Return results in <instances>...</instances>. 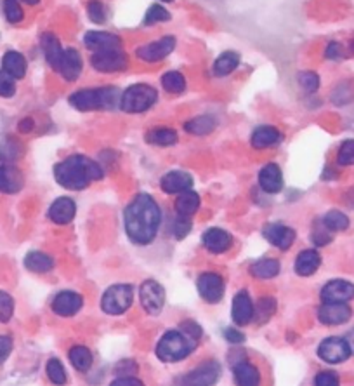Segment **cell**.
Segmentation results:
<instances>
[{
	"instance_id": "obj_1",
	"label": "cell",
	"mask_w": 354,
	"mask_h": 386,
	"mask_svg": "<svg viewBox=\"0 0 354 386\" xmlns=\"http://www.w3.org/2000/svg\"><path fill=\"white\" fill-rule=\"evenodd\" d=\"M127 237L137 246H148L155 240L162 223V213L151 195L139 193L134 197L132 202L127 206L123 214Z\"/></svg>"
},
{
	"instance_id": "obj_2",
	"label": "cell",
	"mask_w": 354,
	"mask_h": 386,
	"mask_svg": "<svg viewBox=\"0 0 354 386\" xmlns=\"http://www.w3.org/2000/svg\"><path fill=\"white\" fill-rule=\"evenodd\" d=\"M104 173L97 162L86 155H72L54 166V178L57 185L67 190L79 192L89 187L93 181L103 180Z\"/></svg>"
},
{
	"instance_id": "obj_3",
	"label": "cell",
	"mask_w": 354,
	"mask_h": 386,
	"mask_svg": "<svg viewBox=\"0 0 354 386\" xmlns=\"http://www.w3.org/2000/svg\"><path fill=\"white\" fill-rule=\"evenodd\" d=\"M202 338V327L193 320H186L179 329L169 331L156 345V357L162 362H181L191 355Z\"/></svg>"
},
{
	"instance_id": "obj_4",
	"label": "cell",
	"mask_w": 354,
	"mask_h": 386,
	"mask_svg": "<svg viewBox=\"0 0 354 386\" xmlns=\"http://www.w3.org/2000/svg\"><path fill=\"white\" fill-rule=\"evenodd\" d=\"M120 98H122V93L116 87L107 86L97 87V89L76 91L70 96V105L79 112L113 110L120 107Z\"/></svg>"
},
{
	"instance_id": "obj_5",
	"label": "cell",
	"mask_w": 354,
	"mask_h": 386,
	"mask_svg": "<svg viewBox=\"0 0 354 386\" xmlns=\"http://www.w3.org/2000/svg\"><path fill=\"white\" fill-rule=\"evenodd\" d=\"M158 100V93L148 84H136L125 89L120 98V108L125 114H142Z\"/></svg>"
},
{
	"instance_id": "obj_6",
	"label": "cell",
	"mask_w": 354,
	"mask_h": 386,
	"mask_svg": "<svg viewBox=\"0 0 354 386\" xmlns=\"http://www.w3.org/2000/svg\"><path fill=\"white\" fill-rule=\"evenodd\" d=\"M134 289L129 284H116L108 287L101 300V308L108 315H122L132 307Z\"/></svg>"
},
{
	"instance_id": "obj_7",
	"label": "cell",
	"mask_w": 354,
	"mask_h": 386,
	"mask_svg": "<svg viewBox=\"0 0 354 386\" xmlns=\"http://www.w3.org/2000/svg\"><path fill=\"white\" fill-rule=\"evenodd\" d=\"M90 65L94 70L101 72V74H115V72H123L129 67V58L123 53V47L94 51L90 56Z\"/></svg>"
},
{
	"instance_id": "obj_8",
	"label": "cell",
	"mask_w": 354,
	"mask_h": 386,
	"mask_svg": "<svg viewBox=\"0 0 354 386\" xmlns=\"http://www.w3.org/2000/svg\"><path fill=\"white\" fill-rule=\"evenodd\" d=\"M318 357L327 364H341L351 357V350L346 338L330 336L320 343Z\"/></svg>"
},
{
	"instance_id": "obj_9",
	"label": "cell",
	"mask_w": 354,
	"mask_h": 386,
	"mask_svg": "<svg viewBox=\"0 0 354 386\" xmlns=\"http://www.w3.org/2000/svg\"><path fill=\"white\" fill-rule=\"evenodd\" d=\"M139 300L146 313L158 315L165 305V291L156 280H146L139 289Z\"/></svg>"
},
{
	"instance_id": "obj_10",
	"label": "cell",
	"mask_w": 354,
	"mask_h": 386,
	"mask_svg": "<svg viewBox=\"0 0 354 386\" xmlns=\"http://www.w3.org/2000/svg\"><path fill=\"white\" fill-rule=\"evenodd\" d=\"M196 287H198V293L200 296H202V300L210 305L219 303V301L222 300V296H224V280H222V277L219 275V273H202V275L198 277Z\"/></svg>"
},
{
	"instance_id": "obj_11",
	"label": "cell",
	"mask_w": 354,
	"mask_h": 386,
	"mask_svg": "<svg viewBox=\"0 0 354 386\" xmlns=\"http://www.w3.org/2000/svg\"><path fill=\"white\" fill-rule=\"evenodd\" d=\"M176 49V39L174 37H162L155 42H149L146 46H141L136 51V56L146 63H156L162 61L163 58L169 56L172 51Z\"/></svg>"
},
{
	"instance_id": "obj_12",
	"label": "cell",
	"mask_w": 354,
	"mask_h": 386,
	"mask_svg": "<svg viewBox=\"0 0 354 386\" xmlns=\"http://www.w3.org/2000/svg\"><path fill=\"white\" fill-rule=\"evenodd\" d=\"M354 300V284L349 280H330L321 289V301L323 303H348Z\"/></svg>"
},
{
	"instance_id": "obj_13",
	"label": "cell",
	"mask_w": 354,
	"mask_h": 386,
	"mask_svg": "<svg viewBox=\"0 0 354 386\" xmlns=\"http://www.w3.org/2000/svg\"><path fill=\"white\" fill-rule=\"evenodd\" d=\"M219 376H221V367H219L217 362L210 360V362L200 364L195 371L186 374L181 383L193 386H209L214 385L219 380Z\"/></svg>"
},
{
	"instance_id": "obj_14",
	"label": "cell",
	"mask_w": 354,
	"mask_h": 386,
	"mask_svg": "<svg viewBox=\"0 0 354 386\" xmlns=\"http://www.w3.org/2000/svg\"><path fill=\"white\" fill-rule=\"evenodd\" d=\"M351 317L353 310L348 303H323L318 310V320L323 326H342Z\"/></svg>"
},
{
	"instance_id": "obj_15",
	"label": "cell",
	"mask_w": 354,
	"mask_h": 386,
	"mask_svg": "<svg viewBox=\"0 0 354 386\" xmlns=\"http://www.w3.org/2000/svg\"><path fill=\"white\" fill-rule=\"evenodd\" d=\"M262 237H264L271 246L278 247V249L282 251L290 249L295 242V232L280 223L266 225L264 230H262Z\"/></svg>"
},
{
	"instance_id": "obj_16",
	"label": "cell",
	"mask_w": 354,
	"mask_h": 386,
	"mask_svg": "<svg viewBox=\"0 0 354 386\" xmlns=\"http://www.w3.org/2000/svg\"><path fill=\"white\" fill-rule=\"evenodd\" d=\"M83 307V298L73 291H63L53 301V312L60 317H73Z\"/></svg>"
},
{
	"instance_id": "obj_17",
	"label": "cell",
	"mask_w": 354,
	"mask_h": 386,
	"mask_svg": "<svg viewBox=\"0 0 354 386\" xmlns=\"http://www.w3.org/2000/svg\"><path fill=\"white\" fill-rule=\"evenodd\" d=\"M82 56L76 49H63V54H61V61H60V68L57 72L61 74V77L68 82H75L76 79L80 77L82 74Z\"/></svg>"
},
{
	"instance_id": "obj_18",
	"label": "cell",
	"mask_w": 354,
	"mask_h": 386,
	"mask_svg": "<svg viewBox=\"0 0 354 386\" xmlns=\"http://www.w3.org/2000/svg\"><path fill=\"white\" fill-rule=\"evenodd\" d=\"M231 317L233 322L240 327L248 326L254 320V305H252V300L247 291H240L235 296V300H233Z\"/></svg>"
},
{
	"instance_id": "obj_19",
	"label": "cell",
	"mask_w": 354,
	"mask_h": 386,
	"mask_svg": "<svg viewBox=\"0 0 354 386\" xmlns=\"http://www.w3.org/2000/svg\"><path fill=\"white\" fill-rule=\"evenodd\" d=\"M160 187L169 195H177V193L191 190L193 178L191 174L184 173V171H170L160 180Z\"/></svg>"
},
{
	"instance_id": "obj_20",
	"label": "cell",
	"mask_w": 354,
	"mask_h": 386,
	"mask_svg": "<svg viewBox=\"0 0 354 386\" xmlns=\"http://www.w3.org/2000/svg\"><path fill=\"white\" fill-rule=\"evenodd\" d=\"M83 44L93 53L94 51L118 49V47H123L122 39L115 34H109V32H87L86 37H83Z\"/></svg>"
},
{
	"instance_id": "obj_21",
	"label": "cell",
	"mask_w": 354,
	"mask_h": 386,
	"mask_svg": "<svg viewBox=\"0 0 354 386\" xmlns=\"http://www.w3.org/2000/svg\"><path fill=\"white\" fill-rule=\"evenodd\" d=\"M202 240L205 249L214 254L226 253V251L231 249L233 246V237L226 230H222V228H210V230L203 233Z\"/></svg>"
},
{
	"instance_id": "obj_22",
	"label": "cell",
	"mask_w": 354,
	"mask_h": 386,
	"mask_svg": "<svg viewBox=\"0 0 354 386\" xmlns=\"http://www.w3.org/2000/svg\"><path fill=\"white\" fill-rule=\"evenodd\" d=\"M25 176L13 164L0 166V192L2 193H18L23 188Z\"/></svg>"
},
{
	"instance_id": "obj_23",
	"label": "cell",
	"mask_w": 354,
	"mask_h": 386,
	"mask_svg": "<svg viewBox=\"0 0 354 386\" xmlns=\"http://www.w3.org/2000/svg\"><path fill=\"white\" fill-rule=\"evenodd\" d=\"M259 187L266 193H278L283 188V174L276 164H268L259 173Z\"/></svg>"
},
{
	"instance_id": "obj_24",
	"label": "cell",
	"mask_w": 354,
	"mask_h": 386,
	"mask_svg": "<svg viewBox=\"0 0 354 386\" xmlns=\"http://www.w3.org/2000/svg\"><path fill=\"white\" fill-rule=\"evenodd\" d=\"M76 206L72 199L68 197H60L56 202H53L49 209V218L53 223L56 225H68L72 223L73 218H75Z\"/></svg>"
},
{
	"instance_id": "obj_25",
	"label": "cell",
	"mask_w": 354,
	"mask_h": 386,
	"mask_svg": "<svg viewBox=\"0 0 354 386\" xmlns=\"http://www.w3.org/2000/svg\"><path fill=\"white\" fill-rule=\"evenodd\" d=\"M321 267V256L318 251L315 249H306L299 253V256L295 258V273L299 277H311L318 272Z\"/></svg>"
},
{
	"instance_id": "obj_26",
	"label": "cell",
	"mask_w": 354,
	"mask_h": 386,
	"mask_svg": "<svg viewBox=\"0 0 354 386\" xmlns=\"http://www.w3.org/2000/svg\"><path fill=\"white\" fill-rule=\"evenodd\" d=\"M282 138H283L282 133H280L276 127L262 126V127H257V129L254 131L250 143L255 150H266V148L276 147V145L282 141Z\"/></svg>"
},
{
	"instance_id": "obj_27",
	"label": "cell",
	"mask_w": 354,
	"mask_h": 386,
	"mask_svg": "<svg viewBox=\"0 0 354 386\" xmlns=\"http://www.w3.org/2000/svg\"><path fill=\"white\" fill-rule=\"evenodd\" d=\"M233 367V374H235L236 385L240 386H257L261 383V373L255 366H252L247 360L236 362Z\"/></svg>"
},
{
	"instance_id": "obj_28",
	"label": "cell",
	"mask_w": 354,
	"mask_h": 386,
	"mask_svg": "<svg viewBox=\"0 0 354 386\" xmlns=\"http://www.w3.org/2000/svg\"><path fill=\"white\" fill-rule=\"evenodd\" d=\"M40 44H42L43 56H46L49 67L57 72V68H60L61 54H63V47H61L60 40H57V37L54 34H43Z\"/></svg>"
},
{
	"instance_id": "obj_29",
	"label": "cell",
	"mask_w": 354,
	"mask_h": 386,
	"mask_svg": "<svg viewBox=\"0 0 354 386\" xmlns=\"http://www.w3.org/2000/svg\"><path fill=\"white\" fill-rule=\"evenodd\" d=\"M27 60L18 51H7L2 58V70L13 75L14 79H23L27 75Z\"/></svg>"
},
{
	"instance_id": "obj_30",
	"label": "cell",
	"mask_w": 354,
	"mask_h": 386,
	"mask_svg": "<svg viewBox=\"0 0 354 386\" xmlns=\"http://www.w3.org/2000/svg\"><path fill=\"white\" fill-rule=\"evenodd\" d=\"M176 214L177 216H184V218H193L195 213L198 211L200 207V197L198 193L186 190L182 193H179L177 200H176Z\"/></svg>"
},
{
	"instance_id": "obj_31",
	"label": "cell",
	"mask_w": 354,
	"mask_h": 386,
	"mask_svg": "<svg viewBox=\"0 0 354 386\" xmlns=\"http://www.w3.org/2000/svg\"><path fill=\"white\" fill-rule=\"evenodd\" d=\"M240 65V54L235 51H226L217 60L214 61V75L215 77H226V75L233 74Z\"/></svg>"
},
{
	"instance_id": "obj_32",
	"label": "cell",
	"mask_w": 354,
	"mask_h": 386,
	"mask_svg": "<svg viewBox=\"0 0 354 386\" xmlns=\"http://www.w3.org/2000/svg\"><path fill=\"white\" fill-rule=\"evenodd\" d=\"M215 126H217V120H215L212 115H200L188 120V122L184 124V129L186 133L195 134V136H205V134L212 133Z\"/></svg>"
},
{
	"instance_id": "obj_33",
	"label": "cell",
	"mask_w": 354,
	"mask_h": 386,
	"mask_svg": "<svg viewBox=\"0 0 354 386\" xmlns=\"http://www.w3.org/2000/svg\"><path fill=\"white\" fill-rule=\"evenodd\" d=\"M177 133L170 127H156L146 134V141L149 145H155V147H172L177 143Z\"/></svg>"
},
{
	"instance_id": "obj_34",
	"label": "cell",
	"mask_w": 354,
	"mask_h": 386,
	"mask_svg": "<svg viewBox=\"0 0 354 386\" xmlns=\"http://www.w3.org/2000/svg\"><path fill=\"white\" fill-rule=\"evenodd\" d=\"M25 267L34 273H47L54 268V260L47 254L34 251V253H28L27 258H25Z\"/></svg>"
},
{
	"instance_id": "obj_35",
	"label": "cell",
	"mask_w": 354,
	"mask_h": 386,
	"mask_svg": "<svg viewBox=\"0 0 354 386\" xmlns=\"http://www.w3.org/2000/svg\"><path fill=\"white\" fill-rule=\"evenodd\" d=\"M250 273L255 279H275L280 273V261L271 260V258L255 261L250 267Z\"/></svg>"
},
{
	"instance_id": "obj_36",
	"label": "cell",
	"mask_w": 354,
	"mask_h": 386,
	"mask_svg": "<svg viewBox=\"0 0 354 386\" xmlns=\"http://www.w3.org/2000/svg\"><path fill=\"white\" fill-rule=\"evenodd\" d=\"M93 353L86 347H73L70 350V362L80 373H87L93 367Z\"/></svg>"
},
{
	"instance_id": "obj_37",
	"label": "cell",
	"mask_w": 354,
	"mask_h": 386,
	"mask_svg": "<svg viewBox=\"0 0 354 386\" xmlns=\"http://www.w3.org/2000/svg\"><path fill=\"white\" fill-rule=\"evenodd\" d=\"M321 223L328 228L332 233L334 232H344L349 228V218L341 211H330L323 216Z\"/></svg>"
},
{
	"instance_id": "obj_38",
	"label": "cell",
	"mask_w": 354,
	"mask_h": 386,
	"mask_svg": "<svg viewBox=\"0 0 354 386\" xmlns=\"http://www.w3.org/2000/svg\"><path fill=\"white\" fill-rule=\"evenodd\" d=\"M162 87L170 94H181L186 91V79L179 72H167L162 77Z\"/></svg>"
},
{
	"instance_id": "obj_39",
	"label": "cell",
	"mask_w": 354,
	"mask_h": 386,
	"mask_svg": "<svg viewBox=\"0 0 354 386\" xmlns=\"http://www.w3.org/2000/svg\"><path fill=\"white\" fill-rule=\"evenodd\" d=\"M275 312L276 301L273 300V298H262V300H259L257 308H254L255 322H259L262 326V324H266L273 315H275Z\"/></svg>"
},
{
	"instance_id": "obj_40",
	"label": "cell",
	"mask_w": 354,
	"mask_h": 386,
	"mask_svg": "<svg viewBox=\"0 0 354 386\" xmlns=\"http://www.w3.org/2000/svg\"><path fill=\"white\" fill-rule=\"evenodd\" d=\"M21 147L16 140H6L0 145V160L4 164H13L14 160L20 159L21 155Z\"/></svg>"
},
{
	"instance_id": "obj_41",
	"label": "cell",
	"mask_w": 354,
	"mask_h": 386,
	"mask_svg": "<svg viewBox=\"0 0 354 386\" xmlns=\"http://www.w3.org/2000/svg\"><path fill=\"white\" fill-rule=\"evenodd\" d=\"M47 378H49L50 381H53L54 385H64L67 383L68 376H67V371H64L63 364L60 362L57 359H50L49 362H47Z\"/></svg>"
},
{
	"instance_id": "obj_42",
	"label": "cell",
	"mask_w": 354,
	"mask_h": 386,
	"mask_svg": "<svg viewBox=\"0 0 354 386\" xmlns=\"http://www.w3.org/2000/svg\"><path fill=\"white\" fill-rule=\"evenodd\" d=\"M169 20H170L169 11H167L163 6H158V4H155V6L149 7L148 13H146L144 25H146V27H151V25L163 23V21H169Z\"/></svg>"
},
{
	"instance_id": "obj_43",
	"label": "cell",
	"mask_w": 354,
	"mask_h": 386,
	"mask_svg": "<svg viewBox=\"0 0 354 386\" xmlns=\"http://www.w3.org/2000/svg\"><path fill=\"white\" fill-rule=\"evenodd\" d=\"M4 14H6V20L9 23H21L25 18V13L20 6V0H4Z\"/></svg>"
},
{
	"instance_id": "obj_44",
	"label": "cell",
	"mask_w": 354,
	"mask_h": 386,
	"mask_svg": "<svg viewBox=\"0 0 354 386\" xmlns=\"http://www.w3.org/2000/svg\"><path fill=\"white\" fill-rule=\"evenodd\" d=\"M299 86L306 91L308 94L316 93L320 89V77L315 72H301L299 74Z\"/></svg>"
},
{
	"instance_id": "obj_45",
	"label": "cell",
	"mask_w": 354,
	"mask_h": 386,
	"mask_svg": "<svg viewBox=\"0 0 354 386\" xmlns=\"http://www.w3.org/2000/svg\"><path fill=\"white\" fill-rule=\"evenodd\" d=\"M87 14H89L90 21L97 25H103L107 21V7L100 0H90L87 4Z\"/></svg>"
},
{
	"instance_id": "obj_46",
	"label": "cell",
	"mask_w": 354,
	"mask_h": 386,
	"mask_svg": "<svg viewBox=\"0 0 354 386\" xmlns=\"http://www.w3.org/2000/svg\"><path fill=\"white\" fill-rule=\"evenodd\" d=\"M14 315V300L11 294L0 291V324H6Z\"/></svg>"
},
{
	"instance_id": "obj_47",
	"label": "cell",
	"mask_w": 354,
	"mask_h": 386,
	"mask_svg": "<svg viewBox=\"0 0 354 386\" xmlns=\"http://www.w3.org/2000/svg\"><path fill=\"white\" fill-rule=\"evenodd\" d=\"M16 94V79L6 70H0V96L13 98Z\"/></svg>"
},
{
	"instance_id": "obj_48",
	"label": "cell",
	"mask_w": 354,
	"mask_h": 386,
	"mask_svg": "<svg viewBox=\"0 0 354 386\" xmlns=\"http://www.w3.org/2000/svg\"><path fill=\"white\" fill-rule=\"evenodd\" d=\"M337 162L341 166H354V140H348L341 145L337 154Z\"/></svg>"
},
{
	"instance_id": "obj_49",
	"label": "cell",
	"mask_w": 354,
	"mask_h": 386,
	"mask_svg": "<svg viewBox=\"0 0 354 386\" xmlns=\"http://www.w3.org/2000/svg\"><path fill=\"white\" fill-rule=\"evenodd\" d=\"M191 218H184V216H177L176 221H174V237L177 240H182L184 237H188V233L191 232Z\"/></svg>"
},
{
	"instance_id": "obj_50",
	"label": "cell",
	"mask_w": 354,
	"mask_h": 386,
	"mask_svg": "<svg viewBox=\"0 0 354 386\" xmlns=\"http://www.w3.org/2000/svg\"><path fill=\"white\" fill-rule=\"evenodd\" d=\"M339 383H341L339 381V374L334 373V371H321L315 378L316 386H337Z\"/></svg>"
},
{
	"instance_id": "obj_51",
	"label": "cell",
	"mask_w": 354,
	"mask_h": 386,
	"mask_svg": "<svg viewBox=\"0 0 354 386\" xmlns=\"http://www.w3.org/2000/svg\"><path fill=\"white\" fill-rule=\"evenodd\" d=\"M313 242H315L316 246H327V244L332 242V232L321 223V227H318L313 232Z\"/></svg>"
},
{
	"instance_id": "obj_52",
	"label": "cell",
	"mask_w": 354,
	"mask_h": 386,
	"mask_svg": "<svg viewBox=\"0 0 354 386\" xmlns=\"http://www.w3.org/2000/svg\"><path fill=\"white\" fill-rule=\"evenodd\" d=\"M325 58L332 61H339L344 58V47L341 46L339 42H330L325 49Z\"/></svg>"
},
{
	"instance_id": "obj_53",
	"label": "cell",
	"mask_w": 354,
	"mask_h": 386,
	"mask_svg": "<svg viewBox=\"0 0 354 386\" xmlns=\"http://www.w3.org/2000/svg\"><path fill=\"white\" fill-rule=\"evenodd\" d=\"M13 352V340L9 336H0V366L9 359Z\"/></svg>"
},
{
	"instance_id": "obj_54",
	"label": "cell",
	"mask_w": 354,
	"mask_h": 386,
	"mask_svg": "<svg viewBox=\"0 0 354 386\" xmlns=\"http://www.w3.org/2000/svg\"><path fill=\"white\" fill-rule=\"evenodd\" d=\"M224 338L228 343L233 345H240L245 341V336H243V333H240L238 329H233V327H228V329H224Z\"/></svg>"
},
{
	"instance_id": "obj_55",
	"label": "cell",
	"mask_w": 354,
	"mask_h": 386,
	"mask_svg": "<svg viewBox=\"0 0 354 386\" xmlns=\"http://www.w3.org/2000/svg\"><path fill=\"white\" fill-rule=\"evenodd\" d=\"M113 386H142L141 380H136L134 376H120L111 383Z\"/></svg>"
},
{
	"instance_id": "obj_56",
	"label": "cell",
	"mask_w": 354,
	"mask_h": 386,
	"mask_svg": "<svg viewBox=\"0 0 354 386\" xmlns=\"http://www.w3.org/2000/svg\"><path fill=\"white\" fill-rule=\"evenodd\" d=\"M34 120L32 119H25V120H21L20 122V131L21 133H30L32 129H34Z\"/></svg>"
},
{
	"instance_id": "obj_57",
	"label": "cell",
	"mask_w": 354,
	"mask_h": 386,
	"mask_svg": "<svg viewBox=\"0 0 354 386\" xmlns=\"http://www.w3.org/2000/svg\"><path fill=\"white\" fill-rule=\"evenodd\" d=\"M346 341H348L349 350H351V355H354V329L349 331L348 336H346Z\"/></svg>"
},
{
	"instance_id": "obj_58",
	"label": "cell",
	"mask_w": 354,
	"mask_h": 386,
	"mask_svg": "<svg viewBox=\"0 0 354 386\" xmlns=\"http://www.w3.org/2000/svg\"><path fill=\"white\" fill-rule=\"evenodd\" d=\"M21 2L28 4V6H36V4H39L40 0H21Z\"/></svg>"
},
{
	"instance_id": "obj_59",
	"label": "cell",
	"mask_w": 354,
	"mask_h": 386,
	"mask_svg": "<svg viewBox=\"0 0 354 386\" xmlns=\"http://www.w3.org/2000/svg\"><path fill=\"white\" fill-rule=\"evenodd\" d=\"M349 54H354V40L351 42V47H349Z\"/></svg>"
},
{
	"instance_id": "obj_60",
	"label": "cell",
	"mask_w": 354,
	"mask_h": 386,
	"mask_svg": "<svg viewBox=\"0 0 354 386\" xmlns=\"http://www.w3.org/2000/svg\"><path fill=\"white\" fill-rule=\"evenodd\" d=\"M163 2H172V0H163Z\"/></svg>"
}]
</instances>
